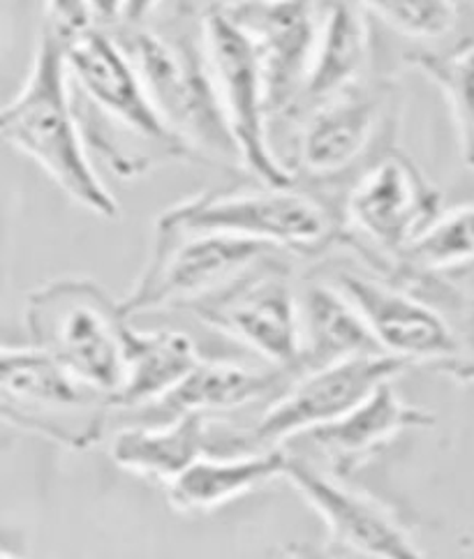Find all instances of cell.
Listing matches in <instances>:
<instances>
[{"instance_id": "16", "label": "cell", "mask_w": 474, "mask_h": 559, "mask_svg": "<svg viewBox=\"0 0 474 559\" xmlns=\"http://www.w3.org/2000/svg\"><path fill=\"white\" fill-rule=\"evenodd\" d=\"M296 372L285 368H248L234 361L202 358L183 382L161 401L128 412H111V430L123 426H163L181 416H211L241 409L246 405H271ZM109 430V432H111Z\"/></svg>"}, {"instance_id": "9", "label": "cell", "mask_w": 474, "mask_h": 559, "mask_svg": "<svg viewBox=\"0 0 474 559\" xmlns=\"http://www.w3.org/2000/svg\"><path fill=\"white\" fill-rule=\"evenodd\" d=\"M407 368L401 358L378 354L304 372L264 407L250 428L229 432L223 439L209 435V453L215 449H223L218 453L285 449L299 435L339 421L375 389L393 382Z\"/></svg>"}, {"instance_id": "3", "label": "cell", "mask_w": 474, "mask_h": 559, "mask_svg": "<svg viewBox=\"0 0 474 559\" xmlns=\"http://www.w3.org/2000/svg\"><path fill=\"white\" fill-rule=\"evenodd\" d=\"M0 136L28 155L74 204L103 219L121 213L79 123L66 43L49 26L39 35L22 93L0 109Z\"/></svg>"}, {"instance_id": "19", "label": "cell", "mask_w": 474, "mask_h": 559, "mask_svg": "<svg viewBox=\"0 0 474 559\" xmlns=\"http://www.w3.org/2000/svg\"><path fill=\"white\" fill-rule=\"evenodd\" d=\"M285 463V449L206 453L165 486L167 502L179 513H209L273 478H283Z\"/></svg>"}, {"instance_id": "31", "label": "cell", "mask_w": 474, "mask_h": 559, "mask_svg": "<svg viewBox=\"0 0 474 559\" xmlns=\"http://www.w3.org/2000/svg\"><path fill=\"white\" fill-rule=\"evenodd\" d=\"M447 374L457 379V382H461V384H470V382H474V361L451 368Z\"/></svg>"}, {"instance_id": "8", "label": "cell", "mask_w": 474, "mask_h": 559, "mask_svg": "<svg viewBox=\"0 0 474 559\" xmlns=\"http://www.w3.org/2000/svg\"><path fill=\"white\" fill-rule=\"evenodd\" d=\"M111 401L37 347L0 345V421L88 451L111 430Z\"/></svg>"}, {"instance_id": "32", "label": "cell", "mask_w": 474, "mask_h": 559, "mask_svg": "<svg viewBox=\"0 0 474 559\" xmlns=\"http://www.w3.org/2000/svg\"><path fill=\"white\" fill-rule=\"evenodd\" d=\"M0 559H16V557H12V555H8V552H0Z\"/></svg>"}, {"instance_id": "30", "label": "cell", "mask_w": 474, "mask_h": 559, "mask_svg": "<svg viewBox=\"0 0 474 559\" xmlns=\"http://www.w3.org/2000/svg\"><path fill=\"white\" fill-rule=\"evenodd\" d=\"M204 12L209 10H232L241 5H254V3H275V0H202Z\"/></svg>"}, {"instance_id": "23", "label": "cell", "mask_w": 474, "mask_h": 559, "mask_svg": "<svg viewBox=\"0 0 474 559\" xmlns=\"http://www.w3.org/2000/svg\"><path fill=\"white\" fill-rule=\"evenodd\" d=\"M407 66L438 86L447 99L463 163L474 169V37L447 51H419Z\"/></svg>"}, {"instance_id": "17", "label": "cell", "mask_w": 474, "mask_h": 559, "mask_svg": "<svg viewBox=\"0 0 474 559\" xmlns=\"http://www.w3.org/2000/svg\"><path fill=\"white\" fill-rule=\"evenodd\" d=\"M432 426H436L432 412L405 403L393 389V382H384L339 421L299 435L287 447H308L312 455L304 457L335 476L347 478L399 435Z\"/></svg>"}, {"instance_id": "18", "label": "cell", "mask_w": 474, "mask_h": 559, "mask_svg": "<svg viewBox=\"0 0 474 559\" xmlns=\"http://www.w3.org/2000/svg\"><path fill=\"white\" fill-rule=\"evenodd\" d=\"M384 354L364 317L331 280H308L299 287V366L322 370L362 356Z\"/></svg>"}, {"instance_id": "22", "label": "cell", "mask_w": 474, "mask_h": 559, "mask_svg": "<svg viewBox=\"0 0 474 559\" xmlns=\"http://www.w3.org/2000/svg\"><path fill=\"white\" fill-rule=\"evenodd\" d=\"M202 361L192 337L183 331H137L126 345V382L111 401L114 412H128L161 401Z\"/></svg>"}, {"instance_id": "20", "label": "cell", "mask_w": 474, "mask_h": 559, "mask_svg": "<svg viewBox=\"0 0 474 559\" xmlns=\"http://www.w3.org/2000/svg\"><path fill=\"white\" fill-rule=\"evenodd\" d=\"M370 63V26L357 0H327L301 107L362 84Z\"/></svg>"}, {"instance_id": "14", "label": "cell", "mask_w": 474, "mask_h": 559, "mask_svg": "<svg viewBox=\"0 0 474 559\" xmlns=\"http://www.w3.org/2000/svg\"><path fill=\"white\" fill-rule=\"evenodd\" d=\"M283 478L322 518L331 546L366 559H428L380 499L347 486L345 478L308 457L287 451Z\"/></svg>"}, {"instance_id": "27", "label": "cell", "mask_w": 474, "mask_h": 559, "mask_svg": "<svg viewBox=\"0 0 474 559\" xmlns=\"http://www.w3.org/2000/svg\"><path fill=\"white\" fill-rule=\"evenodd\" d=\"M93 24L105 31H116L123 24L126 0H91Z\"/></svg>"}, {"instance_id": "2", "label": "cell", "mask_w": 474, "mask_h": 559, "mask_svg": "<svg viewBox=\"0 0 474 559\" xmlns=\"http://www.w3.org/2000/svg\"><path fill=\"white\" fill-rule=\"evenodd\" d=\"M329 280L359 310L387 356L438 366L445 374L474 361V296L442 275L339 269Z\"/></svg>"}, {"instance_id": "1", "label": "cell", "mask_w": 474, "mask_h": 559, "mask_svg": "<svg viewBox=\"0 0 474 559\" xmlns=\"http://www.w3.org/2000/svg\"><path fill=\"white\" fill-rule=\"evenodd\" d=\"M66 43L74 107L93 163L140 178L167 163H200L171 132L114 31L91 26Z\"/></svg>"}, {"instance_id": "21", "label": "cell", "mask_w": 474, "mask_h": 559, "mask_svg": "<svg viewBox=\"0 0 474 559\" xmlns=\"http://www.w3.org/2000/svg\"><path fill=\"white\" fill-rule=\"evenodd\" d=\"M209 418L181 416L163 426H123L111 430L109 457L123 472L171 484L209 453Z\"/></svg>"}, {"instance_id": "26", "label": "cell", "mask_w": 474, "mask_h": 559, "mask_svg": "<svg viewBox=\"0 0 474 559\" xmlns=\"http://www.w3.org/2000/svg\"><path fill=\"white\" fill-rule=\"evenodd\" d=\"M45 3L47 26L61 39H70L95 26L91 0H45Z\"/></svg>"}, {"instance_id": "4", "label": "cell", "mask_w": 474, "mask_h": 559, "mask_svg": "<svg viewBox=\"0 0 474 559\" xmlns=\"http://www.w3.org/2000/svg\"><path fill=\"white\" fill-rule=\"evenodd\" d=\"M31 345L56 358L79 382L114 401L126 382L130 322L121 301L88 277H58L26 298Z\"/></svg>"}, {"instance_id": "15", "label": "cell", "mask_w": 474, "mask_h": 559, "mask_svg": "<svg viewBox=\"0 0 474 559\" xmlns=\"http://www.w3.org/2000/svg\"><path fill=\"white\" fill-rule=\"evenodd\" d=\"M221 12H227L246 31L257 51L271 121L301 107L320 33V0H275Z\"/></svg>"}, {"instance_id": "13", "label": "cell", "mask_w": 474, "mask_h": 559, "mask_svg": "<svg viewBox=\"0 0 474 559\" xmlns=\"http://www.w3.org/2000/svg\"><path fill=\"white\" fill-rule=\"evenodd\" d=\"M396 88L389 82H368L308 107L296 130L294 181L299 176L329 181L364 163L368 151L380 142Z\"/></svg>"}, {"instance_id": "7", "label": "cell", "mask_w": 474, "mask_h": 559, "mask_svg": "<svg viewBox=\"0 0 474 559\" xmlns=\"http://www.w3.org/2000/svg\"><path fill=\"white\" fill-rule=\"evenodd\" d=\"M440 213L442 192L410 155L389 148L366 165L345 197L341 246L370 271L387 273Z\"/></svg>"}, {"instance_id": "6", "label": "cell", "mask_w": 474, "mask_h": 559, "mask_svg": "<svg viewBox=\"0 0 474 559\" xmlns=\"http://www.w3.org/2000/svg\"><path fill=\"white\" fill-rule=\"evenodd\" d=\"M155 227L248 238L281 252L318 257L343 243V217L299 186L204 192L157 215Z\"/></svg>"}, {"instance_id": "29", "label": "cell", "mask_w": 474, "mask_h": 559, "mask_svg": "<svg viewBox=\"0 0 474 559\" xmlns=\"http://www.w3.org/2000/svg\"><path fill=\"white\" fill-rule=\"evenodd\" d=\"M165 0H126V16L121 26H142L163 8ZM118 26V28H121Z\"/></svg>"}, {"instance_id": "11", "label": "cell", "mask_w": 474, "mask_h": 559, "mask_svg": "<svg viewBox=\"0 0 474 559\" xmlns=\"http://www.w3.org/2000/svg\"><path fill=\"white\" fill-rule=\"evenodd\" d=\"M202 47L241 169L264 186H296L269 136L271 114L257 51L227 12H202Z\"/></svg>"}, {"instance_id": "12", "label": "cell", "mask_w": 474, "mask_h": 559, "mask_svg": "<svg viewBox=\"0 0 474 559\" xmlns=\"http://www.w3.org/2000/svg\"><path fill=\"white\" fill-rule=\"evenodd\" d=\"M202 324L260 354L266 366H299V287L273 254L186 308ZM299 377V372H296Z\"/></svg>"}, {"instance_id": "24", "label": "cell", "mask_w": 474, "mask_h": 559, "mask_svg": "<svg viewBox=\"0 0 474 559\" xmlns=\"http://www.w3.org/2000/svg\"><path fill=\"white\" fill-rule=\"evenodd\" d=\"M467 264H474V204L442 211L414 238L393 269L445 275Z\"/></svg>"}, {"instance_id": "10", "label": "cell", "mask_w": 474, "mask_h": 559, "mask_svg": "<svg viewBox=\"0 0 474 559\" xmlns=\"http://www.w3.org/2000/svg\"><path fill=\"white\" fill-rule=\"evenodd\" d=\"M281 254L248 238L155 227V248L134 287L121 301L123 314L188 308L234 283L264 259Z\"/></svg>"}, {"instance_id": "25", "label": "cell", "mask_w": 474, "mask_h": 559, "mask_svg": "<svg viewBox=\"0 0 474 559\" xmlns=\"http://www.w3.org/2000/svg\"><path fill=\"white\" fill-rule=\"evenodd\" d=\"M366 14L414 39H442L459 24L453 0H357Z\"/></svg>"}, {"instance_id": "28", "label": "cell", "mask_w": 474, "mask_h": 559, "mask_svg": "<svg viewBox=\"0 0 474 559\" xmlns=\"http://www.w3.org/2000/svg\"><path fill=\"white\" fill-rule=\"evenodd\" d=\"M285 555L287 559H366L359 555L345 552L341 548H322V546H312L306 542H296V544H287L285 546Z\"/></svg>"}, {"instance_id": "5", "label": "cell", "mask_w": 474, "mask_h": 559, "mask_svg": "<svg viewBox=\"0 0 474 559\" xmlns=\"http://www.w3.org/2000/svg\"><path fill=\"white\" fill-rule=\"evenodd\" d=\"M123 45L157 114L200 163L241 167L200 39L176 37L149 24L121 26Z\"/></svg>"}]
</instances>
